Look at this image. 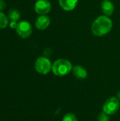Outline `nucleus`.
<instances>
[{"instance_id":"1","label":"nucleus","mask_w":120,"mask_h":121,"mask_svg":"<svg viewBox=\"0 0 120 121\" xmlns=\"http://www.w3.org/2000/svg\"><path fill=\"white\" fill-rule=\"evenodd\" d=\"M113 23L112 19L107 16L101 15L97 17L92 23L91 30L96 37H103L108 34L112 29Z\"/></svg>"},{"instance_id":"2","label":"nucleus","mask_w":120,"mask_h":121,"mask_svg":"<svg viewBox=\"0 0 120 121\" xmlns=\"http://www.w3.org/2000/svg\"><path fill=\"white\" fill-rule=\"evenodd\" d=\"M73 65L66 59H57L52 63V72L57 77H64L72 72Z\"/></svg>"},{"instance_id":"3","label":"nucleus","mask_w":120,"mask_h":121,"mask_svg":"<svg viewBox=\"0 0 120 121\" xmlns=\"http://www.w3.org/2000/svg\"><path fill=\"white\" fill-rule=\"evenodd\" d=\"M52 63L46 56L38 57L35 62V71L42 75H46L52 71Z\"/></svg>"},{"instance_id":"4","label":"nucleus","mask_w":120,"mask_h":121,"mask_svg":"<svg viewBox=\"0 0 120 121\" xmlns=\"http://www.w3.org/2000/svg\"><path fill=\"white\" fill-rule=\"evenodd\" d=\"M120 102L117 97H110L104 103L103 106V111L109 116L115 114L120 109Z\"/></svg>"},{"instance_id":"5","label":"nucleus","mask_w":120,"mask_h":121,"mask_svg":"<svg viewBox=\"0 0 120 121\" xmlns=\"http://www.w3.org/2000/svg\"><path fill=\"white\" fill-rule=\"evenodd\" d=\"M16 31L19 37L23 39H27L33 33V27L28 21H21L18 23Z\"/></svg>"},{"instance_id":"6","label":"nucleus","mask_w":120,"mask_h":121,"mask_svg":"<svg viewBox=\"0 0 120 121\" xmlns=\"http://www.w3.org/2000/svg\"><path fill=\"white\" fill-rule=\"evenodd\" d=\"M34 9L39 15H47L52 10V4L49 0H37L35 3Z\"/></svg>"},{"instance_id":"7","label":"nucleus","mask_w":120,"mask_h":121,"mask_svg":"<svg viewBox=\"0 0 120 121\" xmlns=\"http://www.w3.org/2000/svg\"><path fill=\"white\" fill-rule=\"evenodd\" d=\"M50 18L47 15H40L35 20V26L39 30H44L50 26Z\"/></svg>"},{"instance_id":"8","label":"nucleus","mask_w":120,"mask_h":121,"mask_svg":"<svg viewBox=\"0 0 120 121\" xmlns=\"http://www.w3.org/2000/svg\"><path fill=\"white\" fill-rule=\"evenodd\" d=\"M101 10L103 15L111 16L115 11V4L111 0H103L101 3Z\"/></svg>"},{"instance_id":"9","label":"nucleus","mask_w":120,"mask_h":121,"mask_svg":"<svg viewBox=\"0 0 120 121\" xmlns=\"http://www.w3.org/2000/svg\"><path fill=\"white\" fill-rule=\"evenodd\" d=\"M72 72L74 77L78 79H85L88 77V72L85 67L81 65H75L73 67Z\"/></svg>"},{"instance_id":"10","label":"nucleus","mask_w":120,"mask_h":121,"mask_svg":"<svg viewBox=\"0 0 120 121\" xmlns=\"http://www.w3.org/2000/svg\"><path fill=\"white\" fill-rule=\"evenodd\" d=\"M79 0H59L60 7L65 11H73L77 6Z\"/></svg>"},{"instance_id":"11","label":"nucleus","mask_w":120,"mask_h":121,"mask_svg":"<svg viewBox=\"0 0 120 121\" xmlns=\"http://www.w3.org/2000/svg\"><path fill=\"white\" fill-rule=\"evenodd\" d=\"M8 19L11 20V21L18 22L21 18V13L18 10L16 9H11L9 10L8 13Z\"/></svg>"},{"instance_id":"12","label":"nucleus","mask_w":120,"mask_h":121,"mask_svg":"<svg viewBox=\"0 0 120 121\" xmlns=\"http://www.w3.org/2000/svg\"><path fill=\"white\" fill-rule=\"evenodd\" d=\"M8 17L2 11H0V30L6 28L9 24Z\"/></svg>"},{"instance_id":"13","label":"nucleus","mask_w":120,"mask_h":121,"mask_svg":"<svg viewBox=\"0 0 120 121\" xmlns=\"http://www.w3.org/2000/svg\"><path fill=\"white\" fill-rule=\"evenodd\" d=\"M62 121H78V119L75 114L69 113L64 116L62 118Z\"/></svg>"},{"instance_id":"14","label":"nucleus","mask_w":120,"mask_h":121,"mask_svg":"<svg viewBox=\"0 0 120 121\" xmlns=\"http://www.w3.org/2000/svg\"><path fill=\"white\" fill-rule=\"evenodd\" d=\"M110 116L108 115L107 113H104L103 111L100 113L98 116V121H110Z\"/></svg>"},{"instance_id":"15","label":"nucleus","mask_w":120,"mask_h":121,"mask_svg":"<svg viewBox=\"0 0 120 121\" xmlns=\"http://www.w3.org/2000/svg\"><path fill=\"white\" fill-rule=\"evenodd\" d=\"M18 22H16V21H11L9 23V27L11 28V29H16L17 28V26H18Z\"/></svg>"},{"instance_id":"16","label":"nucleus","mask_w":120,"mask_h":121,"mask_svg":"<svg viewBox=\"0 0 120 121\" xmlns=\"http://www.w3.org/2000/svg\"><path fill=\"white\" fill-rule=\"evenodd\" d=\"M6 6V4L4 0H0V11H2L4 9H5Z\"/></svg>"},{"instance_id":"17","label":"nucleus","mask_w":120,"mask_h":121,"mask_svg":"<svg viewBox=\"0 0 120 121\" xmlns=\"http://www.w3.org/2000/svg\"><path fill=\"white\" fill-rule=\"evenodd\" d=\"M117 98L119 99V101H120V91L117 92Z\"/></svg>"}]
</instances>
